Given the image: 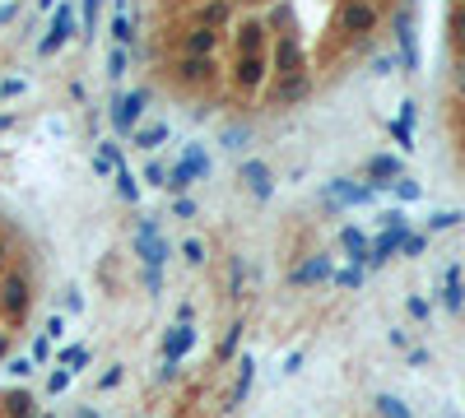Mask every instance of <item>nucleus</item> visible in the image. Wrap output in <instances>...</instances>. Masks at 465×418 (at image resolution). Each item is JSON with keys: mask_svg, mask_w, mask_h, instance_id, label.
I'll return each instance as SVG.
<instances>
[{"mask_svg": "<svg viewBox=\"0 0 465 418\" xmlns=\"http://www.w3.org/2000/svg\"><path fill=\"white\" fill-rule=\"evenodd\" d=\"M79 33V19H75V5H61V10L52 14V28H47V37L37 42V52L42 56H52V52H61V42H70V37Z\"/></svg>", "mask_w": 465, "mask_h": 418, "instance_id": "1", "label": "nucleus"}, {"mask_svg": "<svg viewBox=\"0 0 465 418\" xmlns=\"http://www.w3.org/2000/svg\"><path fill=\"white\" fill-rule=\"evenodd\" d=\"M372 23H377V10L367 0H344L340 5V33L363 37V33H372Z\"/></svg>", "mask_w": 465, "mask_h": 418, "instance_id": "2", "label": "nucleus"}, {"mask_svg": "<svg viewBox=\"0 0 465 418\" xmlns=\"http://www.w3.org/2000/svg\"><path fill=\"white\" fill-rule=\"evenodd\" d=\"M232 19V5L228 0H200L196 14H191V28H223Z\"/></svg>", "mask_w": 465, "mask_h": 418, "instance_id": "3", "label": "nucleus"}, {"mask_svg": "<svg viewBox=\"0 0 465 418\" xmlns=\"http://www.w3.org/2000/svg\"><path fill=\"white\" fill-rule=\"evenodd\" d=\"M219 52V28H191L187 42H182V56H200V61H214Z\"/></svg>", "mask_w": 465, "mask_h": 418, "instance_id": "4", "label": "nucleus"}, {"mask_svg": "<svg viewBox=\"0 0 465 418\" xmlns=\"http://www.w3.org/2000/svg\"><path fill=\"white\" fill-rule=\"evenodd\" d=\"M266 56H237V66H232V79H237V88H261L266 84Z\"/></svg>", "mask_w": 465, "mask_h": 418, "instance_id": "5", "label": "nucleus"}, {"mask_svg": "<svg viewBox=\"0 0 465 418\" xmlns=\"http://www.w3.org/2000/svg\"><path fill=\"white\" fill-rule=\"evenodd\" d=\"M177 79H182V84H191V88H196V84H210V79H214V61L182 56V61H177Z\"/></svg>", "mask_w": 465, "mask_h": 418, "instance_id": "6", "label": "nucleus"}, {"mask_svg": "<svg viewBox=\"0 0 465 418\" xmlns=\"http://www.w3.org/2000/svg\"><path fill=\"white\" fill-rule=\"evenodd\" d=\"M261 47H266V23H261V19L237 23V52H242V56H261Z\"/></svg>", "mask_w": 465, "mask_h": 418, "instance_id": "7", "label": "nucleus"}, {"mask_svg": "<svg viewBox=\"0 0 465 418\" xmlns=\"http://www.w3.org/2000/svg\"><path fill=\"white\" fill-rule=\"evenodd\" d=\"M144 102H149V93H144V88H135V93H126V98L117 102V126H122V131H131V126L140 121Z\"/></svg>", "mask_w": 465, "mask_h": 418, "instance_id": "8", "label": "nucleus"}, {"mask_svg": "<svg viewBox=\"0 0 465 418\" xmlns=\"http://www.w3.org/2000/svg\"><path fill=\"white\" fill-rule=\"evenodd\" d=\"M112 33H117V47H131V42H135V28H131V10H126V0L117 5V23H112Z\"/></svg>", "mask_w": 465, "mask_h": 418, "instance_id": "9", "label": "nucleus"}, {"mask_svg": "<svg viewBox=\"0 0 465 418\" xmlns=\"http://www.w3.org/2000/svg\"><path fill=\"white\" fill-rule=\"evenodd\" d=\"M298 98H307V75H293L279 84V102H298Z\"/></svg>", "mask_w": 465, "mask_h": 418, "instance_id": "10", "label": "nucleus"}, {"mask_svg": "<svg viewBox=\"0 0 465 418\" xmlns=\"http://www.w3.org/2000/svg\"><path fill=\"white\" fill-rule=\"evenodd\" d=\"M242 177H247V186H252L256 196H266V191H270V172H266L261 163H247V167H242Z\"/></svg>", "mask_w": 465, "mask_h": 418, "instance_id": "11", "label": "nucleus"}, {"mask_svg": "<svg viewBox=\"0 0 465 418\" xmlns=\"http://www.w3.org/2000/svg\"><path fill=\"white\" fill-rule=\"evenodd\" d=\"M452 47H456V52H465V5H456V10H452Z\"/></svg>", "mask_w": 465, "mask_h": 418, "instance_id": "12", "label": "nucleus"}, {"mask_svg": "<svg viewBox=\"0 0 465 418\" xmlns=\"http://www.w3.org/2000/svg\"><path fill=\"white\" fill-rule=\"evenodd\" d=\"M98 33V0H84V37Z\"/></svg>", "mask_w": 465, "mask_h": 418, "instance_id": "13", "label": "nucleus"}, {"mask_svg": "<svg viewBox=\"0 0 465 418\" xmlns=\"http://www.w3.org/2000/svg\"><path fill=\"white\" fill-rule=\"evenodd\" d=\"M107 75H112V79H122V75H126V47H117V52L107 56Z\"/></svg>", "mask_w": 465, "mask_h": 418, "instance_id": "14", "label": "nucleus"}, {"mask_svg": "<svg viewBox=\"0 0 465 418\" xmlns=\"http://www.w3.org/2000/svg\"><path fill=\"white\" fill-rule=\"evenodd\" d=\"M187 344H191V330H177L172 340H167V353L177 358V353H187Z\"/></svg>", "mask_w": 465, "mask_h": 418, "instance_id": "15", "label": "nucleus"}, {"mask_svg": "<svg viewBox=\"0 0 465 418\" xmlns=\"http://www.w3.org/2000/svg\"><path fill=\"white\" fill-rule=\"evenodd\" d=\"M158 140H163V126H144L140 131V144H158Z\"/></svg>", "mask_w": 465, "mask_h": 418, "instance_id": "16", "label": "nucleus"}, {"mask_svg": "<svg viewBox=\"0 0 465 418\" xmlns=\"http://www.w3.org/2000/svg\"><path fill=\"white\" fill-rule=\"evenodd\" d=\"M14 93H23V79H5L0 84V98H14Z\"/></svg>", "mask_w": 465, "mask_h": 418, "instance_id": "17", "label": "nucleus"}, {"mask_svg": "<svg viewBox=\"0 0 465 418\" xmlns=\"http://www.w3.org/2000/svg\"><path fill=\"white\" fill-rule=\"evenodd\" d=\"M14 14H19V5H14V0H5V5H0V23H10Z\"/></svg>", "mask_w": 465, "mask_h": 418, "instance_id": "18", "label": "nucleus"}, {"mask_svg": "<svg viewBox=\"0 0 465 418\" xmlns=\"http://www.w3.org/2000/svg\"><path fill=\"white\" fill-rule=\"evenodd\" d=\"M456 84H461V93H465V66H461V79H456Z\"/></svg>", "mask_w": 465, "mask_h": 418, "instance_id": "19", "label": "nucleus"}]
</instances>
